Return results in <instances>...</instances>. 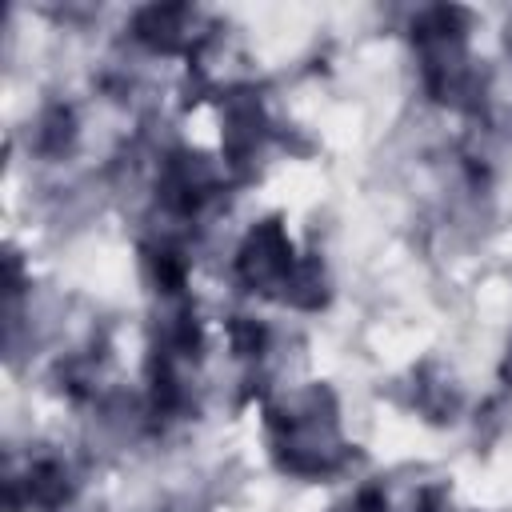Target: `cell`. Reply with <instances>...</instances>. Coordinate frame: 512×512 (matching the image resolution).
<instances>
[{"instance_id":"obj_1","label":"cell","mask_w":512,"mask_h":512,"mask_svg":"<svg viewBox=\"0 0 512 512\" xmlns=\"http://www.w3.org/2000/svg\"><path fill=\"white\" fill-rule=\"evenodd\" d=\"M292 244H288V236L280 232V224L276 220H268V224H260L252 236H248V244H244V252H240V276L256 288H268V284H288L292 280Z\"/></svg>"},{"instance_id":"obj_2","label":"cell","mask_w":512,"mask_h":512,"mask_svg":"<svg viewBox=\"0 0 512 512\" xmlns=\"http://www.w3.org/2000/svg\"><path fill=\"white\" fill-rule=\"evenodd\" d=\"M72 112L68 108H52V112H44V120H40V132H36V148L40 152H60V148H68V140H72Z\"/></svg>"}]
</instances>
